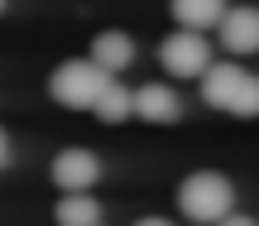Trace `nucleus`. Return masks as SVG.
<instances>
[{
    "instance_id": "nucleus-1",
    "label": "nucleus",
    "mask_w": 259,
    "mask_h": 226,
    "mask_svg": "<svg viewBox=\"0 0 259 226\" xmlns=\"http://www.w3.org/2000/svg\"><path fill=\"white\" fill-rule=\"evenodd\" d=\"M111 82H115V77L106 72V67H96L92 58H72V63L53 67V77H48V92H53V101H63V106L92 111Z\"/></svg>"
},
{
    "instance_id": "nucleus-2",
    "label": "nucleus",
    "mask_w": 259,
    "mask_h": 226,
    "mask_svg": "<svg viewBox=\"0 0 259 226\" xmlns=\"http://www.w3.org/2000/svg\"><path fill=\"white\" fill-rule=\"evenodd\" d=\"M231 202H235V188H231V178L226 173H211V169H202V173H192V178L178 188V207H183V217H192V221H221V217H231Z\"/></svg>"
},
{
    "instance_id": "nucleus-3",
    "label": "nucleus",
    "mask_w": 259,
    "mask_h": 226,
    "mask_svg": "<svg viewBox=\"0 0 259 226\" xmlns=\"http://www.w3.org/2000/svg\"><path fill=\"white\" fill-rule=\"evenodd\" d=\"M158 58H163L168 77H202L206 67H211V44H206L197 29H178V34L163 39Z\"/></svg>"
},
{
    "instance_id": "nucleus-4",
    "label": "nucleus",
    "mask_w": 259,
    "mask_h": 226,
    "mask_svg": "<svg viewBox=\"0 0 259 226\" xmlns=\"http://www.w3.org/2000/svg\"><path fill=\"white\" fill-rule=\"evenodd\" d=\"M96 178H101V159L92 149H63L53 159V183L63 193H87Z\"/></svg>"
},
{
    "instance_id": "nucleus-5",
    "label": "nucleus",
    "mask_w": 259,
    "mask_h": 226,
    "mask_svg": "<svg viewBox=\"0 0 259 226\" xmlns=\"http://www.w3.org/2000/svg\"><path fill=\"white\" fill-rule=\"evenodd\" d=\"M245 67H235V63H211L202 72V96H206V106H216V111H231V101H235V92H240V82H245Z\"/></svg>"
},
{
    "instance_id": "nucleus-6",
    "label": "nucleus",
    "mask_w": 259,
    "mask_h": 226,
    "mask_svg": "<svg viewBox=\"0 0 259 226\" xmlns=\"http://www.w3.org/2000/svg\"><path fill=\"white\" fill-rule=\"evenodd\" d=\"M221 44L231 53H254L259 48V10L240 5V10H226L221 19Z\"/></svg>"
},
{
    "instance_id": "nucleus-7",
    "label": "nucleus",
    "mask_w": 259,
    "mask_h": 226,
    "mask_svg": "<svg viewBox=\"0 0 259 226\" xmlns=\"http://www.w3.org/2000/svg\"><path fill=\"white\" fill-rule=\"evenodd\" d=\"M135 116H144V121H154V125L178 121V116H183V106H178V92H173V87H163V82L139 87V92H135Z\"/></svg>"
},
{
    "instance_id": "nucleus-8",
    "label": "nucleus",
    "mask_w": 259,
    "mask_h": 226,
    "mask_svg": "<svg viewBox=\"0 0 259 226\" xmlns=\"http://www.w3.org/2000/svg\"><path fill=\"white\" fill-rule=\"evenodd\" d=\"M92 63L96 67H106V72H125L130 63H135V39L120 34V29H106V34H96L92 39Z\"/></svg>"
},
{
    "instance_id": "nucleus-9",
    "label": "nucleus",
    "mask_w": 259,
    "mask_h": 226,
    "mask_svg": "<svg viewBox=\"0 0 259 226\" xmlns=\"http://www.w3.org/2000/svg\"><path fill=\"white\" fill-rule=\"evenodd\" d=\"M173 19L183 29H211V24H221L226 19V0H173Z\"/></svg>"
},
{
    "instance_id": "nucleus-10",
    "label": "nucleus",
    "mask_w": 259,
    "mask_h": 226,
    "mask_svg": "<svg viewBox=\"0 0 259 226\" xmlns=\"http://www.w3.org/2000/svg\"><path fill=\"white\" fill-rule=\"evenodd\" d=\"M53 217H58V226H101V202L92 193H67Z\"/></svg>"
},
{
    "instance_id": "nucleus-11",
    "label": "nucleus",
    "mask_w": 259,
    "mask_h": 226,
    "mask_svg": "<svg viewBox=\"0 0 259 226\" xmlns=\"http://www.w3.org/2000/svg\"><path fill=\"white\" fill-rule=\"evenodd\" d=\"M92 111L101 116L106 125H115V121H125V116H135V96H130V92H125L120 82H111V87L101 92V101L92 106Z\"/></svg>"
},
{
    "instance_id": "nucleus-12",
    "label": "nucleus",
    "mask_w": 259,
    "mask_h": 226,
    "mask_svg": "<svg viewBox=\"0 0 259 226\" xmlns=\"http://www.w3.org/2000/svg\"><path fill=\"white\" fill-rule=\"evenodd\" d=\"M231 116H259V77L254 72L240 82V92H235V101H231Z\"/></svg>"
},
{
    "instance_id": "nucleus-13",
    "label": "nucleus",
    "mask_w": 259,
    "mask_h": 226,
    "mask_svg": "<svg viewBox=\"0 0 259 226\" xmlns=\"http://www.w3.org/2000/svg\"><path fill=\"white\" fill-rule=\"evenodd\" d=\"M216 226H259V221H254V217H235V212H231V217H221Z\"/></svg>"
},
{
    "instance_id": "nucleus-14",
    "label": "nucleus",
    "mask_w": 259,
    "mask_h": 226,
    "mask_svg": "<svg viewBox=\"0 0 259 226\" xmlns=\"http://www.w3.org/2000/svg\"><path fill=\"white\" fill-rule=\"evenodd\" d=\"M10 164V140H5V130H0V169Z\"/></svg>"
},
{
    "instance_id": "nucleus-15",
    "label": "nucleus",
    "mask_w": 259,
    "mask_h": 226,
    "mask_svg": "<svg viewBox=\"0 0 259 226\" xmlns=\"http://www.w3.org/2000/svg\"><path fill=\"white\" fill-rule=\"evenodd\" d=\"M135 226H173V221H163V217H144V221H135Z\"/></svg>"
},
{
    "instance_id": "nucleus-16",
    "label": "nucleus",
    "mask_w": 259,
    "mask_h": 226,
    "mask_svg": "<svg viewBox=\"0 0 259 226\" xmlns=\"http://www.w3.org/2000/svg\"><path fill=\"white\" fill-rule=\"evenodd\" d=\"M5 5H10V0H0V15H5Z\"/></svg>"
}]
</instances>
